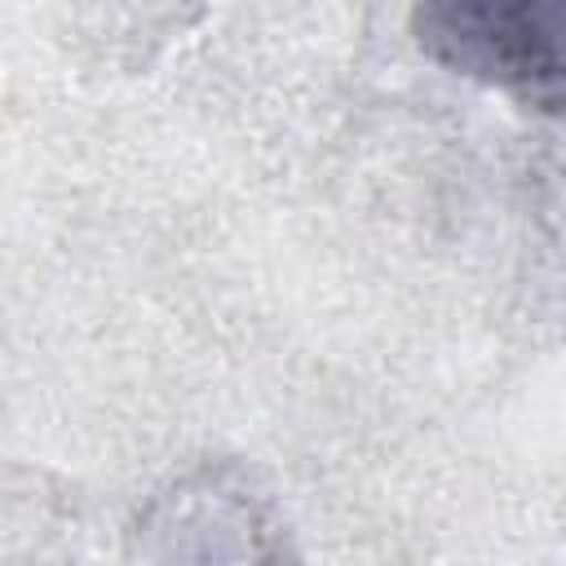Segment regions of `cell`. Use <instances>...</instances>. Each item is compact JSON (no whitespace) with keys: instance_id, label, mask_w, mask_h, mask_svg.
I'll use <instances>...</instances> for the list:
<instances>
[{"instance_id":"cell-1","label":"cell","mask_w":566,"mask_h":566,"mask_svg":"<svg viewBox=\"0 0 566 566\" xmlns=\"http://www.w3.org/2000/svg\"><path fill=\"white\" fill-rule=\"evenodd\" d=\"M411 27L438 66L557 111V0H420Z\"/></svg>"}]
</instances>
